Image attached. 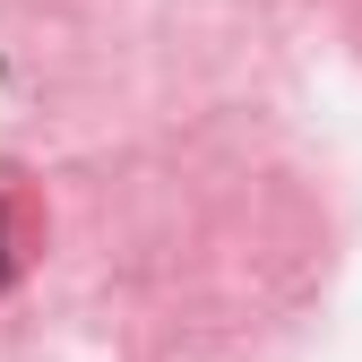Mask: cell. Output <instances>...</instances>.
Listing matches in <instances>:
<instances>
[{"label":"cell","instance_id":"obj_1","mask_svg":"<svg viewBox=\"0 0 362 362\" xmlns=\"http://www.w3.org/2000/svg\"><path fill=\"white\" fill-rule=\"evenodd\" d=\"M0 285H9V216H0Z\"/></svg>","mask_w":362,"mask_h":362}]
</instances>
